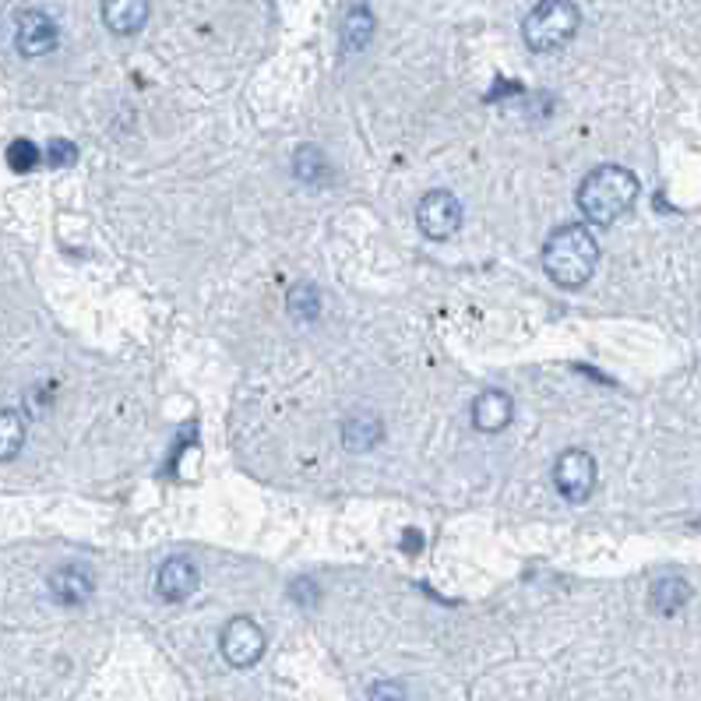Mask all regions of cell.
<instances>
[{
	"label": "cell",
	"instance_id": "3",
	"mask_svg": "<svg viewBox=\"0 0 701 701\" xmlns=\"http://www.w3.org/2000/svg\"><path fill=\"white\" fill-rule=\"evenodd\" d=\"M582 29V11L574 0H539L526 14L522 35L532 53H553L568 46Z\"/></svg>",
	"mask_w": 701,
	"mask_h": 701
},
{
	"label": "cell",
	"instance_id": "4",
	"mask_svg": "<svg viewBox=\"0 0 701 701\" xmlns=\"http://www.w3.org/2000/svg\"><path fill=\"white\" fill-rule=\"evenodd\" d=\"M553 487L571 505H582L596 490V459L582 447H568L553 465Z\"/></svg>",
	"mask_w": 701,
	"mask_h": 701
},
{
	"label": "cell",
	"instance_id": "5",
	"mask_svg": "<svg viewBox=\"0 0 701 701\" xmlns=\"http://www.w3.org/2000/svg\"><path fill=\"white\" fill-rule=\"evenodd\" d=\"M265 632L258 621L250 617H233L226 627H223V638H219V649H223V659L229 662V667L237 670H247L255 667V662L265 656Z\"/></svg>",
	"mask_w": 701,
	"mask_h": 701
},
{
	"label": "cell",
	"instance_id": "7",
	"mask_svg": "<svg viewBox=\"0 0 701 701\" xmlns=\"http://www.w3.org/2000/svg\"><path fill=\"white\" fill-rule=\"evenodd\" d=\"M61 43V29L57 22L46 14V11H22L14 22V46L22 57H46V53H53Z\"/></svg>",
	"mask_w": 701,
	"mask_h": 701
},
{
	"label": "cell",
	"instance_id": "8",
	"mask_svg": "<svg viewBox=\"0 0 701 701\" xmlns=\"http://www.w3.org/2000/svg\"><path fill=\"white\" fill-rule=\"evenodd\" d=\"M515 417V402H511V395L508 391H500V388H487V391H479L476 395V402H473V427L483 430V434H500Z\"/></svg>",
	"mask_w": 701,
	"mask_h": 701
},
{
	"label": "cell",
	"instance_id": "12",
	"mask_svg": "<svg viewBox=\"0 0 701 701\" xmlns=\"http://www.w3.org/2000/svg\"><path fill=\"white\" fill-rule=\"evenodd\" d=\"M385 441V423L377 412H353L343 423V444L346 452H370Z\"/></svg>",
	"mask_w": 701,
	"mask_h": 701
},
{
	"label": "cell",
	"instance_id": "20",
	"mask_svg": "<svg viewBox=\"0 0 701 701\" xmlns=\"http://www.w3.org/2000/svg\"><path fill=\"white\" fill-rule=\"evenodd\" d=\"M370 701H406V688L395 684V680H377L370 688Z\"/></svg>",
	"mask_w": 701,
	"mask_h": 701
},
{
	"label": "cell",
	"instance_id": "2",
	"mask_svg": "<svg viewBox=\"0 0 701 701\" xmlns=\"http://www.w3.org/2000/svg\"><path fill=\"white\" fill-rule=\"evenodd\" d=\"M600 265V244L589 233V226L571 223L550 233L543 247V272L561 285V290H579L592 279Z\"/></svg>",
	"mask_w": 701,
	"mask_h": 701
},
{
	"label": "cell",
	"instance_id": "13",
	"mask_svg": "<svg viewBox=\"0 0 701 701\" xmlns=\"http://www.w3.org/2000/svg\"><path fill=\"white\" fill-rule=\"evenodd\" d=\"M374 11L364 8V4H353L346 14H343V25H338V40H343V50L346 53H359V50H367L370 40H374Z\"/></svg>",
	"mask_w": 701,
	"mask_h": 701
},
{
	"label": "cell",
	"instance_id": "14",
	"mask_svg": "<svg viewBox=\"0 0 701 701\" xmlns=\"http://www.w3.org/2000/svg\"><path fill=\"white\" fill-rule=\"evenodd\" d=\"M688 600H691V585L684 579H659L653 585V592H649L653 610H656V614H662V617L677 614V610L684 606Z\"/></svg>",
	"mask_w": 701,
	"mask_h": 701
},
{
	"label": "cell",
	"instance_id": "1",
	"mask_svg": "<svg viewBox=\"0 0 701 701\" xmlns=\"http://www.w3.org/2000/svg\"><path fill=\"white\" fill-rule=\"evenodd\" d=\"M638 176L617 166V163H606L596 166L579 187V208L592 226H614L621 215L632 212V205L638 202Z\"/></svg>",
	"mask_w": 701,
	"mask_h": 701
},
{
	"label": "cell",
	"instance_id": "6",
	"mask_svg": "<svg viewBox=\"0 0 701 701\" xmlns=\"http://www.w3.org/2000/svg\"><path fill=\"white\" fill-rule=\"evenodd\" d=\"M417 223L423 229V237H430V240L455 237L462 226V202L452 191H430L417 205Z\"/></svg>",
	"mask_w": 701,
	"mask_h": 701
},
{
	"label": "cell",
	"instance_id": "9",
	"mask_svg": "<svg viewBox=\"0 0 701 701\" xmlns=\"http://www.w3.org/2000/svg\"><path fill=\"white\" fill-rule=\"evenodd\" d=\"M194 589H197V568H194V561H187V557H170L155 574V592L166 603H184Z\"/></svg>",
	"mask_w": 701,
	"mask_h": 701
},
{
	"label": "cell",
	"instance_id": "19",
	"mask_svg": "<svg viewBox=\"0 0 701 701\" xmlns=\"http://www.w3.org/2000/svg\"><path fill=\"white\" fill-rule=\"evenodd\" d=\"M46 155H50L53 166H71L78 159V145H75V141H67V138H53Z\"/></svg>",
	"mask_w": 701,
	"mask_h": 701
},
{
	"label": "cell",
	"instance_id": "10",
	"mask_svg": "<svg viewBox=\"0 0 701 701\" xmlns=\"http://www.w3.org/2000/svg\"><path fill=\"white\" fill-rule=\"evenodd\" d=\"M93 574H88L85 568L78 564H67V568H57L50 574V596L57 600L61 606H82L88 596H93Z\"/></svg>",
	"mask_w": 701,
	"mask_h": 701
},
{
	"label": "cell",
	"instance_id": "11",
	"mask_svg": "<svg viewBox=\"0 0 701 701\" xmlns=\"http://www.w3.org/2000/svg\"><path fill=\"white\" fill-rule=\"evenodd\" d=\"M149 22V0H103V25L114 35H134Z\"/></svg>",
	"mask_w": 701,
	"mask_h": 701
},
{
	"label": "cell",
	"instance_id": "17",
	"mask_svg": "<svg viewBox=\"0 0 701 701\" xmlns=\"http://www.w3.org/2000/svg\"><path fill=\"white\" fill-rule=\"evenodd\" d=\"M22 447H25V420H22V412L4 409V412H0V459L14 462Z\"/></svg>",
	"mask_w": 701,
	"mask_h": 701
},
{
	"label": "cell",
	"instance_id": "18",
	"mask_svg": "<svg viewBox=\"0 0 701 701\" xmlns=\"http://www.w3.org/2000/svg\"><path fill=\"white\" fill-rule=\"evenodd\" d=\"M8 163H11L14 173H32L35 166H40V149H35V141L14 138L8 145Z\"/></svg>",
	"mask_w": 701,
	"mask_h": 701
},
{
	"label": "cell",
	"instance_id": "16",
	"mask_svg": "<svg viewBox=\"0 0 701 701\" xmlns=\"http://www.w3.org/2000/svg\"><path fill=\"white\" fill-rule=\"evenodd\" d=\"M285 311H290V317L296 321V325H311V321L321 317V293L317 285H308L300 282L290 290V296H285Z\"/></svg>",
	"mask_w": 701,
	"mask_h": 701
},
{
	"label": "cell",
	"instance_id": "15",
	"mask_svg": "<svg viewBox=\"0 0 701 701\" xmlns=\"http://www.w3.org/2000/svg\"><path fill=\"white\" fill-rule=\"evenodd\" d=\"M293 173H296V180H303V184L321 187V184H328L332 166H328L325 152H321L317 145H303L296 152V159H293Z\"/></svg>",
	"mask_w": 701,
	"mask_h": 701
}]
</instances>
